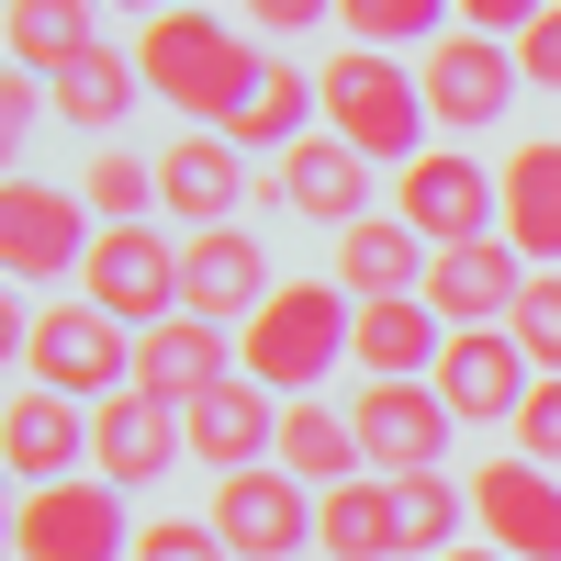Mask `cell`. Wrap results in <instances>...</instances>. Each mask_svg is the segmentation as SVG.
<instances>
[{
    "label": "cell",
    "mask_w": 561,
    "mask_h": 561,
    "mask_svg": "<svg viewBox=\"0 0 561 561\" xmlns=\"http://www.w3.org/2000/svg\"><path fill=\"white\" fill-rule=\"evenodd\" d=\"M517 293H528V259L505 248V237H472V248H438V270H427V314L449 325H505L517 314Z\"/></svg>",
    "instance_id": "e0dca14e"
},
{
    "label": "cell",
    "mask_w": 561,
    "mask_h": 561,
    "mask_svg": "<svg viewBox=\"0 0 561 561\" xmlns=\"http://www.w3.org/2000/svg\"><path fill=\"white\" fill-rule=\"evenodd\" d=\"M23 370H34V393L113 404V393H135V325H113L102 304H45V314H23Z\"/></svg>",
    "instance_id": "277c9868"
},
{
    "label": "cell",
    "mask_w": 561,
    "mask_h": 561,
    "mask_svg": "<svg viewBox=\"0 0 561 561\" xmlns=\"http://www.w3.org/2000/svg\"><path fill=\"white\" fill-rule=\"evenodd\" d=\"M124 12H147V23H158V12H180V0H124Z\"/></svg>",
    "instance_id": "60d3db41"
},
{
    "label": "cell",
    "mask_w": 561,
    "mask_h": 561,
    "mask_svg": "<svg viewBox=\"0 0 561 561\" xmlns=\"http://www.w3.org/2000/svg\"><path fill=\"white\" fill-rule=\"evenodd\" d=\"M460 505H472V483L404 472V483H393V561H438V550L460 539Z\"/></svg>",
    "instance_id": "83f0119b"
},
{
    "label": "cell",
    "mask_w": 561,
    "mask_h": 561,
    "mask_svg": "<svg viewBox=\"0 0 561 561\" xmlns=\"http://www.w3.org/2000/svg\"><path fill=\"white\" fill-rule=\"evenodd\" d=\"M79 280H90V304H102L113 325H135V337L180 314V248L158 237V225H102Z\"/></svg>",
    "instance_id": "ba28073f"
},
{
    "label": "cell",
    "mask_w": 561,
    "mask_h": 561,
    "mask_svg": "<svg viewBox=\"0 0 561 561\" xmlns=\"http://www.w3.org/2000/svg\"><path fill=\"white\" fill-rule=\"evenodd\" d=\"M90 203L79 192H57V180H12L0 192V270L12 280H68V270H90V225H79Z\"/></svg>",
    "instance_id": "9c48e42d"
},
{
    "label": "cell",
    "mask_w": 561,
    "mask_h": 561,
    "mask_svg": "<svg viewBox=\"0 0 561 561\" xmlns=\"http://www.w3.org/2000/svg\"><path fill=\"white\" fill-rule=\"evenodd\" d=\"M135 90H147V68H135L124 45H90L79 68L45 79V102H57V124H68V135H113V124L135 113Z\"/></svg>",
    "instance_id": "484cf974"
},
{
    "label": "cell",
    "mask_w": 561,
    "mask_h": 561,
    "mask_svg": "<svg viewBox=\"0 0 561 561\" xmlns=\"http://www.w3.org/2000/svg\"><path fill=\"white\" fill-rule=\"evenodd\" d=\"M304 113H325V102H314V79L270 57V79H259V102H248L237 124H225V135H237V147H280V158H293V147H304Z\"/></svg>",
    "instance_id": "f546056e"
},
{
    "label": "cell",
    "mask_w": 561,
    "mask_h": 561,
    "mask_svg": "<svg viewBox=\"0 0 561 561\" xmlns=\"http://www.w3.org/2000/svg\"><path fill=\"white\" fill-rule=\"evenodd\" d=\"M259 203H270V214H304V225H337V237H348V225L370 214V158L348 147V135H304V147L259 180Z\"/></svg>",
    "instance_id": "7c38bea8"
},
{
    "label": "cell",
    "mask_w": 561,
    "mask_h": 561,
    "mask_svg": "<svg viewBox=\"0 0 561 561\" xmlns=\"http://www.w3.org/2000/svg\"><path fill=\"white\" fill-rule=\"evenodd\" d=\"M180 427H192V460H214V472H259V460L280 449V393H259L248 370H225Z\"/></svg>",
    "instance_id": "d6986e66"
},
{
    "label": "cell",
    "mask_w": 561,
    "mask_h": 561,
    "mask_svg": "<svg viewBox=\"0 0 561 561\" xmlns=\"http://www.w3.org/2000/svg\"><path fill=\"white\" fill-rule=\"evenodd\" d=\"M427 270H438V248L415 237L404 214H359L348 237H337V293H348V304H393V293H427Z\"/></svg>",
    "instance_id": "ffe728a7"
},
{
    "label": "cell",
    "mask_w": 561,
    "mask_h": 561,
    "mask_svg": "<svg viewBox=\"0 0 561 561\" xmlns=\"http://www.w3.org/2000/svg\"><path fill=\"white\" fill-rule=\"evenodd\" d=\"M180 449H192V427H180V404H158V393H113L90 415V460H102V483H124V494L169 483Z\"/></svg>",
    "instance_id": "2e32d148"
},
{
    "label": "cell",
    "mask_w": 561,
    "mask_h": 561,
    "mask_svg": "<svg viewBox=\"0 0 561 561\" xmlns=\"http://www.w3.org/2000/svg\"><path fill=\"white\" fill-rule=\"evenodd\" d=\"M348 415H359V449H370V472H382V483L438 472V449H449V427H460V415L438 404V382H370Z\"/></svg>",
    "instance_id": "5bb4252c"
},
{
    "label": "cell",
    "mask_w": 561,
    "mask_h": 561,
    "mask_svg": "<svg viewBox=\"0 0 561 561\" xmlns=\"http://www.w3.org/2000/svg\"><path fill=\"white\" fill-rule=\"evenodd\" d=\"M438 561H505V550H494V539H483V550H438Z\"/></svg>",
    "instance_id": "ab89813d"
},
{
    "label": "cell",
    "mask_w": 561,
    "mask_h": 561,
    "mask_svg": "<svg viewBox=\"0 0 561 561\" xmlns=\"http://www.w3.org/2000/svg\"><path fill=\"white\" fill-rule=\"evenodd\" d=\"M314 550L325 561H393V483L370 472V483L314 494Z\"/></svg>",
    "instance_id": "4316f807"
},
{
    "label": "cell",
    "mask_w": 561,
    "mask_h": 561,
    "mask_svg": "<svg viewBox=\"0 0 561 561\" xmlns=\"http://www.w3.org/2000/svg\"><path fill=\"white\" fill-rule=\"evenodd\" d=\"M427 382H438V404L460 415V427H494V415L517 427V404L539 393V370H528V348L505 337V325H460V337L438 348Z\"/></svg>",
    "instance_id": "30bf717a"
},
{
    "label": "cell",
    "mask_w": 561,
    "mask_h": 561,
    "mask_svg": "<svg viewBox=\"0 0 561 561\" xmlns=\"http://www.w3.org/2000/svg\"><path fill=\"white\" fill-rule=\"evenodd\" d=\"M505 337L528 348L539 382H561V270H528V293H517V314H505Z\"/></svg>",
    "instance_id": "d6a6232c"
},
{
    "label": "cell",
    "mask_w": 561,
    "mask_h": 561,
    "mask_svg": "<svg viewBox=\"0 0 561 561\" xmlns=\"http://www.w3.org/2000/svg\"><path fill=\"white\" fill-rule=\"evenodd\" d=\"M34 113H57V102H45V90H34L23 68H0V135H23Z\"/></svg>",
    "instance_id": "f35d334b"
},
{
    "label": "cell",
    "mask_w": 561,
    "mask_h": 561,
    "mask_svg": "<svg viewBox=\"0 0 561 561\" xmlns=\"http://www.w3.org/2000/svg\"><path fill=\"white\" fill-rule=\"evenodd\" d=\"M270 304V248L248 237V225H203L192 248H180V314L203 325H248Z\"/></svg>",
    "instance_id": "9a60e30c"
},
{
    "label": "cell",
    "mask_w": 561,
    "mask_h": 561,
    "mask_svg": "<svg viewBox=\"0 0 561 561\" xmlns=\"http://www.w3.org/2000/svg\"><path fill=\"white\" fill-rule=\"evenodd\" d=\"M539 12H550V0H460V34H494V45H517Z\"/></svg>",
    "instance_id": "d590c367"
},
{
    "label": "cell",
    "mask_w": 561,
    "mask_h": 561,
    "mask_svg": "<svg viewBox=\"0 0 561 561\" xmlns=\"http://www.w3.org/2000/svg\"><path fill=\"white\" fill-rule=\"evenodd\" d=\"M214 528H225V550L237 561H293L304 539H314V483H293V472H225L214 483Z\"/></svg>",
    "instance_id": "8fae6325"
},
{
    "label": "cell",
    "mask_w": 561,
    "mask_h": 561,
    "mask_svg": "<svg viewBox=\"0 0 561 561\" xmlns=\"http://www.w3.org/2000/svg\"><path fill=\"white\" fill-rule=\"evenodd\" d=\"M79 203L102 214V225H147V214H158V158L102 147V158H90V180H79Z\"/></svg>",
    "instance_id": "1f68e13d"
},
{
    "label": "cell",
    "mask_w": 561,
    "mask_h": 561,
    "mask_svg": "<svg viewBox=\"0 0 561 561\" xmlns=\"http://www.w3.org/2000/svg\"><path fill=\"white\" fill-rule=\"evenodd\" d=\"M393 214L427 248H472V237H505V180L483 158H460V147H427V158L393 180Z\"/></svg>",
    "instance_id": "5b68a950"
},
{
    "label": "cell",
    "mask_w": 561,
    "mask_h": 561,
    "mask_svg": "<svg viewBox=\"0 0 561 561\" xmlns=\"http://www.w3.org/2000/svg\"><path fill=\"white\" fill-rule=\"evenodd\" d=\"M517 68H528L539 90H561V0H550V12H539V23L517 34Z\"/></svg>",
    "instance_id": "8d00e7d4"
},
{
    "label": "cell",
    "mask_w": 561,
    "mask_h": 561,
    "mask_svg": "<svg viewBox=\"0 0 561 561\" xmlns=\"http://www.w3.org/2000/svg\"><path fill=\"white\" fill-rule=\"evenodd\" d=\"M472 517H483V539L505 561H561V483L539 460H517V449L472 472Z\"/></svg>",
    "instance_id": "4fadbf2b"
},
{
    "label": "cell",
    "mask_w": 561,
    "mask_h": 561,
    "mask_svg": "<svg viewBox=\"0 0 561 561\" xmlns=\"http://www.w3.org/2000/svg\"><path fill=\"white\" fill-rule=\"evenodd\" d=\"M280 472L314 483V494H337L370 472V449H359V415L348 404H280Z\"/></svg>",
    "instance_id": "d4e9b609"
},
{
    "label": "cell",
    "mask_w": 561,
    "mask_h": 561,
    "mask_svg": "<svg viewBox=\"0 0 561 561\" xmlns=\"http://www.w3.org/2000/svg\"><path fill=\"white\" fill-rule=\"evenodd\" d=\"M517 79H528L517 45H494V34H449V45H427V68H415L438 135H494L505 102H517Z\"/></svg>",
    "instance_id": "52a82bcc"
},
{
    "label": "cell",
    "mask_w": 561,
    "mask_h": 561,
    "mask_svg": "<svg viewBox=\"0 0 561 561\" xmlns=\"http://www.w3.org/2000/svg\"><path fill=\"white\" fill-rule=\"evenodd\" d=\"M460 12V0H337V34L348 45H382V57H393V45H438V23Z\"/></svg>",
    "instance_id": "4dcf8cb0"
},
{
    "label": "cell",
    "mask_w": 561,
    "mask_h": 561,
    "mask_svg": "<svg viewBox=\"0 0 561 561\" xmlns=\"http://www.w3.org/2000/svg\"><path fill=\"white\" fill-rule=\"evenodd\" d=\"M248 23L259 34H314V23H337V0H248Z\"/></svg>",
    "instance_id": "74e56055"
},
{
    "label": "cell",
    "mask_w": 561,
    "mask_h": 561,
    "mask_svg": "<svg viewBox=\"0 0 561 561\" xmlns=\"http://www.w3.org/2000/svg\"><path fill=\"white\" fill-rule=\"evenodd\" d=\"M135 68H147V90L169 113H192L203 135H225L248 102H259V79H270V45H248L225 12H158L147 45H135Z\"/></svg>",
    "instance_id": "6da1fadb"
},
{
    "label": "cell",
    "mask_w": 561,
    "mask_h": 561,
    "mask_svg": "<svg viewBox=\"0 0 561 561\" xmlns=\"http://www.w3.org/2000/svg\"><path fill=\"white\" fill-rule=\"evenodd\" d=\"M90 0H12V68H34V79H57V68H79L90 57Z\"/></svg>",
    "instance_id": "f1b7e54d"
},
{
    "label": "cell",
    "mask_w": 561,
    "mask_h": 561,
    "mask_svg": "<svg viewBox=\"0 0 561 561\" xmlns=\"http://www.w3.org/2000/svg\"><path fill=\"white\" fill-rule=\"evenodd\" d=\"M438 348H449V325L427 314V293L359 304V337H348V359L370 370V382H427V370H438Z\"/></svg>",
    "instance_id": "cb8c5ba5"
},
{
    "label": "cell",
    "mask_w": 561,
    "mask_h": 561,
    "mask_svg": "<svg viewBox=\"0 0 561 561\" xmlns=\"http://www.w3.org/2000/svg\"><path fill=\"white\" fill-rule=\"evenodd\" d=\"M348 337H359V314H348L337 280H280V293L237 325V370L259 393H314L325 370L348 359Z\"/></svg>",
    "instance_id": "3957f363"
},
{
    "label": "cell",
    "mask_w": 561,
    "mask_h": 561,
    "mask_svg": "<svg viewBox=\"0 0 561 561\" xmlns=\"http://www.w3.org/2000/svg\"><path fill=\"white\" fill-rule=\"evenodd\" d=\"M248 203V158H237V135H180V147L158 158V214H180L203 237V225H225Z\"/></svg>",
    "instance_id": "44dd1931"
},
{
    "label": "cell",
    "mask_w": 561,
    "mask_h": 561,
    "mask_svg": "<svg viewBox=\"0 0 561 561\" xmlns=\"http://www.w3.org/2000/svg\"><path fill=\"white\" fill-rule=\"evenodd\" d=\"M314 102H325V135H348V147L370 158V169H415L427 158V90H415V68H393L382 45H337V57L314 68Z\"/></svg>",
    "instance_id": "7a4b0ae2"
},
{
    "label": "cell",
    "mask_w": 561,
    "mask_h": 561,
    "mask_svg": "<svg viewBox=\"0 0 561 561\" xmlns=\"http://www.w3.org/2000/svg\"><path fill=\"white\" fill-rule=\"evenodd\" d=\"M517 460H539V472H561V382H539L517 404Z\"/></svg>",
    "instance_id": "e575fe53"
},
{
    "label": "cell",
    "mask_w": 561,
    "mask_h": 561,
    "mask_svg": "<svg viewBox=\"0 0 561 561\" xmlns=\"http://www.w3.org/2000/svg\"><path fill=\"white\" fill-rule=\"evenodd\" d=\"M494 180H505V248L528 270H561V135H528Z\"/></svg>",
    "instance_id": "603a6c76"
},
{
    "label": "cell",
    "mask_w": 561,
    "mask_h": 561,
    "mask_svg": "<svg viewBox=\"0 0 561 561\" xmlns=\"http://www.w3.org/2000/svg\"><path fill=\"white\" fill-rule=\"evenodd\" d=\"M225 370H237V337H225V325H203V314H169V325H147V337H135V393H158V404H180V415H192Z\"/></svg>",
    "instance_id": "ac0fdd59"
},
{
    "label": "cell",
    "mask_w": 561,
    "mask_h": 561,
    "mask_svg": "<svg viewBox=\"0 0 561 561\" xmlns=\"http://www.w3.org/2000/svg\"><path fill=\"white\" fill-rule=\"evenodd\" d=\"M135 561H237L214 517H147L135 528Z\"/></svg>",
    "instance_id": "836d02e7"
},
{
    "label": "cell",
    "mask_w": 561,
    "mask_h": 561,
    "mask_svg": "<svg viewBox=\"0 0 561 561\" xmlns=\"http://www.w3.org/2000/svg\"><path fill=\"white\" fill-rule=\"evenodd\" d=\"M79 449H90V415L68 393H12V415H0V460H12V483L45 494V483H68L79 472Z\"/></svg>",
    "instance_id": "7402d4cb"
},
{
    "label": "cell",
    "mask_w": 561,
    "mask_h": 561,
    "mask_svg": "<svg viewBox=\"0 0 561 561\" xmlns=\"http://www.w3.org/2000/svg\"><path fill=\"white\" fill-rule=\"evenodd\" d=\"M12 561H124V483H45L12 505Z\"/></svg>",
    "instance_id": "8992f818"
}]
</instances>
